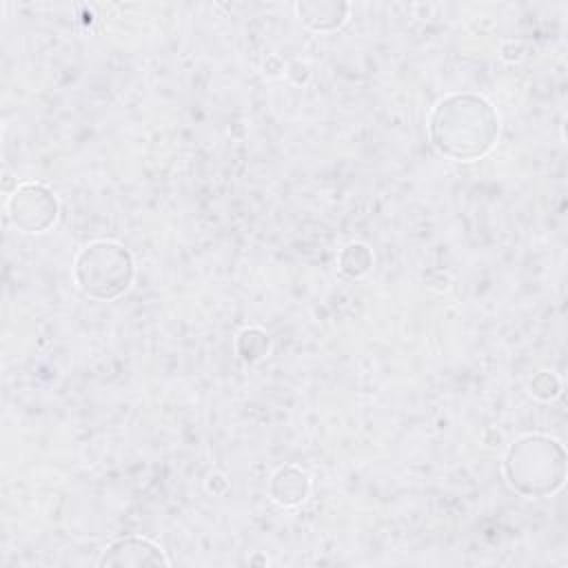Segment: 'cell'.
<instances>
[{"label":"cell","mask_w":568,"mask_h":568,"mask_svg":"<svg viewBox=\"0 0 568 568\" xmlns=\"http://www.w3.org/2000/svg\"><path fill=\"white\" fill-rule=\"evenodd\" d=\"M499 115L495 106L475 93L442 98L428 118V140L444 158L473 162L484 158L497 142Z\"/></svg>","instance_id":"obj_1"},{"label":"cell","mask_w":568,"mask_h":568,"mask_svg":"<svg viewBox=\"0 0 568 568\" xmlns=\"http://www.w3.org/2000/svg\"><path fill=\"white\" fill-rule=\"evenodd\" d=\"M508 486L528 499L555 495L566 479V450L548 435H524L504 455Z\"/></svg>","instance_id":"obj_2"},{"label":"cell","mask_w":568,"mask_h":568,"mask_svg":"<svg viewBox=\"0 0 568 568\" xmlns=\"http://www.w3.org/2000/svg\"><path fill=\"white\" fill-rule=\"evenodd\" d=\"M135 277V262L126 246L115 240H95L80 248L73 262L78 288L98 302L124 295Z\"/></svg>","instance_id":"obj_3"},{"label":"cell","mask_w":568,"mask_h":568,"mask_svg":"<svg viewBox=\"0 0 568 568\" xmlns=\"http://www.w3.org/2000/svg\"><path fill=\"white\" fill-rule=\"evenodd\" d=\"M58 197L51 189L38 182L20 184L7 200V215L22 233H44L58 220Z\"/></svg>","instance_id":"obj_4"},{"label":"cell","mask_w":568,"mask_h":568,"mask_svg":"<svg viewBox=\"0 0 568 568\" xmlns=\"http://www.w3.org/2000/svg\"><path fill=\"white\" fill-rule=\"evenodd\" d=\"M169 557L164 550L144 537H120L104 546L98 566L100 568H144V566H169Z\"/></svg>","instance_id":"obj_5"},{"label":"cell","mask_w":568,"mask_h":568,"mask_svg":"<svg viewBox=\"0 0 568 568\" xmlns=\"http://www.w3.org/2000/svg\"><path fill=\"white\" fill-rule=\"evenodd\" d=\"M311 493V477L295 464H286L277 468L268 484L271 499L282 508H295L306 501Z\"/></svg>","instance_id":"obj_6"},{"label":"cell","mask_w":568,"mask_h":568,"mask_svg":"<svg viewBox=\"0 0 568 568\" xmlns=\"http://www.w3.org/2000/svg\"><path fill=\"white\" fill-rule=\"evenodd\" d=\"M300 20L313 31H335L346 22L348 4L337 0H313L295 4Z\"/></svg>","instance_id":"obj_7"},{"label":"cell","mask_w":568,"mask_h":568,"mask_svg":"<svg viewBox=\"0 0 568 568\" xmlns=\"http://www.w3.org/2000/svg\"><path fill=\"white\" fill-rule=\"evenodd\" d=\"M339 271L348 277H362L364 273L371 271L373 266V253L366 244L362 242H351L342 248L339 257H337Z\"/></svg>","instance_id":"obj_8"},{"label":"cell","mask_w":568,"mask_h":568,"mask_svg":"<svg viewBox=\"0 0 568 568\" xmlns=\"http://www.w3.org/2000/svg\"><path fill=\"white\" fill-rule=\"evenodd\" d=\"M235 348L244 362H257L268 353V335L257 326L244 328L235 339Z\"/></svg>","instance_id":"obj_9"},{"label":"cell","mask_w":568,"mask_h":568,"mask_svg":"<svg viewBox=\"0 0 568 568\" xmlns=\"http://www.w3.org/2000/svg\"><path fill=\"white\" fill-rule=\"evenodd\" d=\"M530 393H532L535 397L544 399V402L555 399V397L559 395V379H557L552 373L541 371V373H537V375L532 377V382H530Z\"/></svg>","instance_id":"obj_10"}]
</instances>
